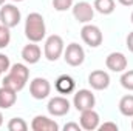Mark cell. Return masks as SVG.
I'll use <instances>...</instances> for the list:
<instances>
[{"mask_svg": "<svg viewBox=\"0 0 133 131\" xmlns=\"http://www.w3.org/2000/svg\"><path fill=\"white\" fill-rule=\"evenodd\" d=\"M46 34V26H45V20L42 17V14L39 12H31L28 14L26 20H25V35L30 42L39 43L45 39Z\"/></svg>", "mask_w": 133, "mask_h": 131, "instance_id": "obj_1", "label": "cell"}, {"mask_svg": "<svg viewBox=\"0 0 133 131\" xmlns=\"http://www.w3.org/2000/svg\"><path fill=\"white\" fill-rule=\"evenodd\" d=\"M65 49V43L64 39L57 34H51L50 37H46L45 45H43V56L46 57V60L50 62H56Z\"/></svg>", "mask_w": 133, "mask_h": 131, "instance_id": "obj_2", "label": "cell"}, {"mask_svg": "<svg viewBox=\"0 0 133 131\" xmlns=\"http://www.w3.org/2000/svg\"><path fill=\"white\" fill-rule=\"evenodd\" d=\"M20 19H22V14H20V9L12 5V3H5L2 5L0 8V23L3 26H8L9 30L17 26L20 23Z\"/></svg>", "mask_w": 133, "mask_h": 131, "instance_id": "obj_3", "label": "cell"}, {"mask_svg": "<svg viewBox=\"0 0 133 131\" xmlns=\"http://www.w3.org/2000/svg\"><path fill=\"white\" fill-rule=\"evenodd\" d=\"M81 37H82L84 43L88 45L90 48H98L104 40V35H102V31L99 30V26L91 25V23H85L82 26Z\"/></svg>", "mask_w": 133, "mask_h": 131, "instance_id": "obj_4", "label": "cell"}, {"mask_svg": "<svg viewBox=\"0 0 133 131\" xmlns=\"http://www.w3.org/2000/svg\"><path fill=\"white\" fill-rule=\"evenodd\" d=\"M64 59L70 66H81L85 60V51L79 43H70L64 49Z\"/></svg>", "mask_w": 133, "mask_h": 131, "instance_id": "obj_5", "label": "cell"}, {"mask_svg": "<svg viewBox=\"0 0 133 131\" xmlns=\"http://www.w3.org/2000/svg\"><path fill=\"white\" fill-rule=\"evenodd\" d=\"M51 93V83L45 77H36L30 83V94L36 100H43Z\"/></svg>", "mask_w": 133, "mask_h": 131, "instance_id": "obj_6", "label": "cell"}, {"mask_svg": "<svg viewBox=\"0 0 133 131\" xmlns=\"http://www.w3.org/2000/svg\"><path fill=\"white\" fill-rule=\"evenodd\" d=\"M70 108H71V103L64 96H54V97H51L50 102H48V105H46L48 113L51 116H54V117L66 116L70 113Z\"/></svg>", "mask_w": 133, "mask_h": 131, "instance_id": "obj_7", "label": "cell"}, {"mask_svg": "<svg viewBox=\"0 0 133 131\" xmlns=\"http://www.w3.org/2000/svg\"><path fill=\"white\" fill-rule=\"evenodd\" d=\"M73 105L77 111L91 110L96 105V97L90 90H79L73 97Z\"/></svg>", "mask_w": 133, "mask_h": 131, "instance_id": "obj_8", "label": "cell"}, {"mask_svg": "<svg viewBox=\"0 0 133 131\" xmlns=\"http://www.w3.org/2000/svg\"><path fill=\"white\" fill-rule=\"evenodd\" d=\"M73 16L79 23H90L95 17V8L88 2H77L73 5Z\"/></svg>", "mask_w": 133, "mask_h": 131, "instance_id": "obj_9", "label": "cell"}, {"mask_svg": "<svg viewBox=\"0 0 133 131\" xmlns=\"http://www.w3.org/2000/svg\"><path fill=\"white\" fill-rule=\"evenodd\" d=\"M88 83L93 90L96 91H102V90H107L110 86V76L107 71L104 69H96V71H91L90 76H88Z\"/></svg>", "mask_w": 133, "mask_h": 131, "instance_id": "obj_10", "label": "cell"}, {"mask_svg": "<svg viewBox=\"0 0 133 131\" xmlns=\"http://www.w3.org/2000/svg\"><path fill=\"white\" fill-rule=\"evenodd\" d=\"M101 122L99 114L91 108V110H85V111H81V117H79V123H81V128L85 131H93L98 130Z\"/></svg>", "mask_w": 133, "mask_h": 131, "instance_id": "obj_11", "label": "cell"}, {"mask_svg": "<svg viewBox=\"0 0 133 131\" xmlns=\"http://www.w3.org/2000/svg\"><path fill=\"white\" fill-rule=\"evenodd\" d=\"M127 65H129L127 57L122 53H116V51L110 53L105 59V66L113 72H124L127 69Z\"/></svg>", "mask_w": 133, "mask_h": 131, "instance_id": "obj_12", "label": "cell"}, {"mask_svg": "<svg viewBox=\"0 0 133 131\" xmlns=\"http://www.w3.org/2000/svg\"><path fill=\"white\" fill-rule=\"evenodd\" d=\"M33 131H59V123L46 116H36L31 120Z\"/></svg>", "mask_w": 133, "mask_h": 131, "instance_id": "obj_13", "label": "cell"}, {"mask_svg": "<svg viewBox=\"0 0 133 131\" xmlns=\"http://www.w3.org/2000/svg\"><path fill=\"white\" fill-rule=\"evenodd\" d=\"M40 57H42V49L34 42H31V43H28V45L23 46V49H22V59H23V62H26L30 65H34V63H37L40 60Z\"/></svg>", "mask_w": 133, "mask_h": 131, "instance_id": "obj_14", "label": "cell"}, {"mask_svg": "<svg viewBox=\"0 0 133 131\" xmlns=\"http://www.w3.org/2000/svg\"><path fill=\"white\" fill-rule=\"evenodd\" d=\"M74 86H76V82L71 76L68 74H62L56 79V83H54V88L59 94H70L74 91Z\"/></svg>", "mask_w": 133, "mask_h": 131, "instance_id": "obj_15", "label": "cell"}, {"mask_svg": "<svg viewBox=\"0 0 133 131\" xmlns=\"http://www.w3.org/2000/svg\"><path fill=\"white\" fill-rule=\"evenodd\" d=\"M17 100V93L8 86H0V110H8L14 106Z\"/></svg>", "mask_w": 133, "mask_h": 131, "instance_id": "obj_16", "label": "cell"}, {"mask_svg": "<svg viewBox=\"0 0 133 131\" xmlns=\"http://www.w3.org/2000/svg\"><path fill=\"white\" fill-rule=\"evenodd\" d=\"M2 85H3V86H8V88H11V90H14L16 93H19V91H22V90L25 88L26 82H25V80H22L20 77H17V76H14V74L8 72V74L3 77Z\"/></svg>", "mask_w": 133, "mask_h": 131, "instance_id": "obj_17", "label": "cell"}, {"mask_svg": "<svg viewBox=\"0 0 133 131\" xmlns=\"http://www.w3.org/2000/svg\"><path fill=\"white\" fill-rule=\"evenodd\" d=\"M93 8L102 16H110L115 11L116 3H115V0H95Z\"/></svg>", "mask_w": 133, "mask_h": 131, "instance_id": "obj_18", "label": "cell"}, {"mask_svg": "<svg viewBox=\"0 0 133 131\" xmlns=\"http://www.w3.org/2000/svg\"><path fill=\"white\" fill-rule=\"evenodd\" d=\"M119 111L125 117H133V94H127L119 100Z\"/></svg>", "mask_w": 133, "mask_h": 131, "instance_id": "obj_19", "label": "cell"}, {"mask_svg": "<svg viewBox=\"0 0 133 131\" xmlns=\"http://www.w3.org/2000/svg\"><path fill=\"white\" fill-rule=\"evenodd\" d=\"M8 72H11V74H14V76H17V77H20V79L25 80V82H28V79H30V69H28V66L23 65V63H14V65H11V68H9Z\"/></svg>", "mask_w": 133, "mask_h": 131, "instance_id": "obj_20", "label": "cell"}, {"mask_svg": "<svg viewBox=\"0 0 133 131\" xmlns=\"http://www.w3.org/2000/svg\"><path fill=\"white\" fill-rule=\"evenodd\" d=\"M8 130L9 131H26L28 130V123L22 117H12L8 122Z\"/></svg>", "mask_w": 133, "mask_h": 131, "instance_id": "obj_21", "label": "cell"}, {"mask_svg": "<svg viewBox=\"0 0 133 131\" xmlns=\"http://www.w3.org/2000/svg\"><path fill=\"white\" fill-rule=\"evenodd\" d=\"M122 88L129 90V91H133V69H129V71H124L121 79H119Z\"/></svg>", "mask_w": 133, "mask_h": 131, "instance_id": "obj_22", "label": "cell"}, {"mask_svg": "<svg viewBox=\"0 0 133 131\" xmlns=\"http://www.w3.org/2000/svg\"><path fill=\"white\" fill-rule=\"evenodd\" d=\"M11 42V33H9V28L8 26H3L0 25V49L6 48Z\"/></svg>", "mask_w": 133, "mask_h": 131, "instance_id": "obj_23", "label": "cell"}, {"mask_svg": "<svg viewBox=\"0 0 133 131\" xmlns=\"http://www.w3.org/2000/svg\"><path fill=\"white\" fill-rule=\"evenodd\" d=\"M53 8L59 12L68 11L70 8H73V0H53Z\"/></svg>", "mask_w": 133, "mask_h": 131, "instance_id": "obj_24", "label": "cell"}, {"mask_svg": "<svg viewBox=\"0 0 133 131\" xmlns=\"http://www.w3.org/2000/svg\"><path fill=\"white\" fill-rule=\"evenodd\" d=\"M11 68V62H9V57L6 54H2L0 53V72H8Z\"/></svg>", "mask_w": 133, "mask_h": 131, "instance_id": "obj_25", "label": "cell"}, {"mask_svg": "<svg viewBox=\"0 0 133 131\" xmlns=\"http://www.w3.org/2000/svg\"><path fill=\"white\" fill-rule=\"evenodd\" d=\"M98 130H101V131H108V130H111V131H118V125H116L115 122H104L102 125L99 123Z\"/></svg>", "mask_w": 133, "mask_h": 131, "instance_id": "obj_26", "label": "cell"}, {"mask_svg": "<svg viewBox=\"0 0 133 131\" xmlns=\"http://www.w3.org/2000/svg\"><path fill=\"white\" fill-rule=\"evenodd\" d=\"M64 130L65 131H81V123H74V122H68L64 125Z\"/></svg>", "mask_w": 133, "mask_h": 131, "instance_id": "obj_27", "label": "cell"}, {"mask_svg": "<svg viewBox=\"0 0 133 131\" xmlns=\"http://www.w3.org/2000/svg\"><path fill=\"white\" fill-rule=\"evenodd\" d=\"M125 43H127L129 51H130V53H133V31H132V33H129L127 39H125Z\"/></svg>", "mask_w": 133, "mask_h": 131, "instance_id": "obj_28", "label": "cell"}, {"mask_svg": "<svg viewBox=\"0 0 133 131\" xmlns=\"http://www.w3.org/2000/svg\"><path fill=\"white\" fill-rule=\"evenodd\" d=\"M122 6H133V0H118Z\"/></svg>", "mask_w": 133, "mask_h": 131, "instance_id": "obj_29", "label": "cell"}, {"mask_svg": "<svg viewBox=\"0 0 133 131\" xmlns=\"http://www.w3.org/2000/svg\"><path fill=\"white\" fill-rule=\"evenodd\" d=\"M3 125V114H2V111H0V127Z\"/></svg>", "mask_w": 133, "mask_h": 131, "instance_id": "obj_30", "label": "cell"}, {"mask_svg": "<svg viewBox=\"0 0 133 131\" xmlns=\"http://www.w3.org/2000/svg\"><path fill=\"white\" fill-rule=\"evenodd\" d=\"M2 5H5V0H0V6H2Z\"/></svg>", "mask_w": 133, "mask_h": 131, "instance_id": "obj_31", "label": "cell"}, {"mask_svg": "<svg viewBox=\"0 0 133 131\" xmlns=\"http://www.w3.org/2000/svg\"><path fill=\"white\" fill-rule=\"evenodd\" d=\"M130 20H132V23H133V12H132V16H130Z\"/></svg>", "mask_w": 133, "mask_h": 131, "instance_id": "obj_32", "label": "cell"}, {"mask_svg": "<svg viewBox=\"0 0 133 131\" xmlns=\"http://www.w3.org/2000/svg\"><path fill=\"white\" fill-rule=\"evenodd\" d=\"M12 2H23V0H12Z\"/></svg>", "mask_w": 133, "mask_h": 131, "instance_id": "obj_33", "label": "cell"}, {"mask_svg": "<svg viewBox=\"0 0 133 131\" xmlns=\"http://www.w3.org/2000/svg\"><path fill=\"white\" fill-rule=\"evenodd\" d=\"M132 130H133V120H132Z\"/></svg>", "mask_w": 133, "mask_h": 131, "instance_id": "obj_34", "label": "cell"}, {"mask_svg": "<svg viewBox=\"0 0 133 131\" xmlns=\"http://www.w3.org/2000/svg\"><path fill=\"white\" fill-rule=\"evenodd\" d=\"M0 76H2V72H0Z\"/></svg>", "mask_w": 133, "mask_h": 131, "instance_id": "obj_35", "label": "cell"}, {"mask_svg": "<svg viewBox=\"0 0 133 131\" xmlns=\"http://www.w3.org/2000/svg\"><path fill=\"white\" fill-rule=\"evenodd\" d=\"M0 25H2V23H0Z\"/></svg>", "mask_w": 133, "mask_h": 131, "instance_id": "obj_36", "label": "cell"}]
</instances>
